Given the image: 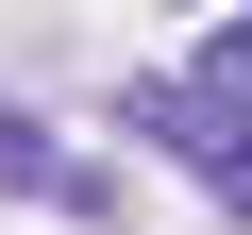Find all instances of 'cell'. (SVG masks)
<instances>
[{
  "label": "cell",
  "mask_w": 252,
  "mask_h": 235,
  "mask_svg": "<svg viewBox=\"0 0 252 235\" xmlns=\"http://www.w3.org/2000/svg\"><path fill=\"white\" fill-rule=\"evenodd\" d=\"M118 135H135V151H168V168H202V202L252 235V101H202V84H118Z\"/></svg>",
  "instance_id": "cell-1"
},
{
  "label": "cell",
  "mask_w": 252,
  "mask_h": 235,
  "mask_svg": "<svg viewBox=\"0 0 252 235\" xmlns=\"http://www.w3.org/2000/svg\"><path fill=\"white\" fill-rule=\"evenodd\" d=\"M0 185H34V202L67 185V168H51V135H34V118H17V101H0Z\"/></svg>",
  "instance_id": "cell-2"
},
{
  "label": "cell",
  "mask_w": 252,
  "mask_h": 235,
  "mask_svg": "<svg viewBox=\"0 0 252 235\" xmlns=\"http://www.w3.org/2000/svg\"><path fill=\"white\" fill-rule=\"evenodd\" d=\"M202 101H252V17H219V34H202Z\"/></svg>",
  "instance_id": "cell-3"
}]
</instances>
